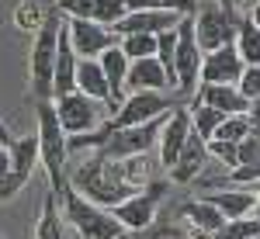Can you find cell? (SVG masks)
<instances>
[{
	"label": "cell",
	"mask_w": 260,
	"mask_h": 239,
	"mask_svg": "<svg viewBox=\"0 0 260 239\" xmlns=\"http://www.w3.org/2000/svg\"><path fill=\"white\" fill-rule=\"evenodd\" d=\"M11 177V146H0V184Z\"/></svg>",
	"instance_id": "cell-36"
},
{
	"label": "cell",
	"mask_w": 260,
	"mask_h": 239,
	"mask_svg": "<svg viewBox=\"0 0 260 239\" xmlns=\"http://www.w3.org/2000/svg\"><path fill=\"white\" fill-rule=\"evenodd\" d=\"M243 73V59L236 52V45H219L215 52H205L201 56V73L198 83H236Z\"/></svg>",
	"instance_id": "cell-13"
},
{
	"label": "cell",
	"mask_w": 260,
	"mask_h": 239,
	"mask_svg": "<svg viewBox=\"0 0 260 239\" xmlns=\"http://www.w3.org/2000/svg\"><path fill=\"white\" fill-rule=\"evenodd\" d=\"M205 149H208V159H219V163H225L229 170L236 166V142L208 139V142H205Z\"/></svg>",
	"instance_id": "cell-33"
},
{
	"label": "cell",
	"mask_w": 260,
	"mask_h": 239,
	"mask_svg": "<svg viewBox=\"0 0 260 239\" xmlns=\"http://www.w3.org/2000/svg\"><path fill=\"white\" fill-rule=\"evenodd\" d=\"M163 198V187H146V194L136 191L132 198H125L121 204L111 208V215L118 219V225L125 232H142V229H149L153 219H156V204Z\"/></svg>",
	"instance_id": "cell-10"
},
{
	"label": "cell",
	"mask_w": 260,
	"mask_h": 239,
	"mask_svg": "<svg viewBox=\"0 0 260 239\" xmlns=\"http://www.w3.org/2000/svg\"><path fill=\"white\" fill-rule=\"evenodd\" d=\"M260 236V222L257 219H233L225 222V225H219L215 232H212V239H257Z\"/></svg>",
	"instance_id": "cell-28"
},
{
	"label": "cell",
	"mask_w": 260,
	"mask_h": 239,
	"mask_svg": "<svg viewBox=\"0 0 260 239\" xmlns=\"http://www.w3.org/2000/svg\"><path fill=\"white\" fill-rule=\"evenodd\" d=\"M191 135V118H187V108L184 104H174L170 111H167V118L160 125V139H156V149H160V163L170 170L174 166V159L177 153L184 149V142Z\"/></svg>",
	"instance_id": "cell-11"
},
{
	"label": "cell",
	"mask_w": 260,
	"mask_h": 239,
	"mask_svg": "<svg viewBox=\"0 0 260 239\" xmlns=\"http://www.w3.org/2000/svg\"><path fill=\"white\" fill-rule=\"evenodd\" d=\"M56 201H62L66 222H70L83 239H125V229L118 225V219H115L108 208H98V204L83 201L77 191L66 187Z\"/></svg>",
	"instance_id": "cell-3"
},
{
	"label": "cell",
	"mask_w": 260,
	"mask_h": 239,
	"mask_svg": "<svg viewBox=\"0 0 260 239\" xmlns=\"http://www.w3.org/2000/svg\"><path fill=\"white\" fill-rule=\"evenodd\" d=\"M66 24V39L73 45L77 59H98L101 52L115 49L118 45V35L111 28H104L98 21H80V18H62Z\"/></svg>",
	"instance_id": "cell-9"
},
{
	"label": "cell",
	"mask_w": 260,
	"mask_h": 239,
	"mask_svg": "<svg viewBox=\"0 0 260 239\" xmlns=\"http://www.w3.org/2000/svg\"><path fill=\"white\" fill-rule=\"evenodd\" d=\"M139 90H156V94L174 90V83H170V77H167V70L160 66L156 56L128 62V73H125V94H139Z\"/></svg>",
	"instance_id": "cell-15"
},
{
	"label": "cell",
	"mask_w": 260,
	"mask_h": 239,
	"mask_svg": "<svg viewBox=\"0 0 260 239\" xmlns=\"http://www.w3.org/2000/svg\"><path fill=\"white\" fill-rule=\"evenodd\" d=\"M246 4H250V0H246Z\"/></svg>",
	"instance_id": "cell-42"
},
{
	"label": "cell",
	"mask_w": 260,
	"mask_h": 239,
	"mask_svg": "<svg viewBox=\"0 0 260 239\" xmlns=\"http://www.w3.org/2000/svg\"><path fill=\"white\" fill-rule=\"evenodd\" d=\"M236 90L246 100H260V66H243L240 80H236Z\"/></svg>",
	"instance_id": "cell-32"
},
{
	"label": "cell",
	"mask_w": 260,
	"mask_h": 239,
	"mask_svg": "<svg viewBox=\"0 0 260 239\" xmlns=\"http://www.w3.org/2000/svg\"><path fill=\"white\" fill-rule=\"evenodd\" d=\"M184 108H187V118H191V132H194L198 139H205V142L215 135V128H219L222 118H225V115L205 108V104H198V100H191V104H184Z\"/></svg>",
	"instance_id": "cell-24"
},
{
	"label": "cell",
	"mask_w": 260,
	"mask_h": 239,
	"mask_svg": "<svg viewBox=\"0 0 260 239\" xmlns=\"http://www.w3.org/2000/svg\"><path fill=\"white\" fill-rule=\"evenodd\" d=\"M215 4H222V7H229V0H215Z\"/></svg>",
	"instance_id": "cell-40"
},
{
	"label": "cell",
	"mask_w": 260,
	"mask_h": 239,
	"mask_svg": "<svg viewBox=\"0 0 260 239\" xmlns=\"http://www.w3.org/2000/svg\"><path fill=\"white\" fill-rule=\"evenodd\" d=\"M225 184H233V187H253L260 180V156L253 163H240V166H233V170H225ZM219 180V184H222Z\"/></svg>",
	"instance_id": "cell-30"
},
{
	"label": "cell",
	"mask_w": 260,
	"mask_h": 239,
	"mask_svg": "<svg viewBox=\"0 0 260 239\" xmlns=\"http://www.w3.org/2000/svg\"><path fill=\"white\" fill-rule=\"evenodd\" d=\"M246 21H250V24H253V28L260 31V4H250V11H246Z\"/></svg>",
	"instance_id": "cell-37"
},
{
	"label": "cell",
	"mask_w": 260,
	"mask_h": 239,
	"mask_svg": "<svg viewBox=\"0 0 260 239\" xmlns=\"http://www.w3.org/2000/svg\"><path fill=\"white\" fill-rule=\"evenodd\" d=\"M201 73V49L194 42L191 14L177 21V49H174V90L177 94H194Z\"/></svg>",
	"instance_id": "cell-8"
},
{
	"label": "cell",
	"mask_w": 260,
	"mask_h": 239,
	"mask_svg": "<svg viewBox=\"0 0 260 239\" xmlns=\"http://www.w3.org/2000/svg\"><path fill=\"white\" fill-rule=\"evenodd\" d=\"M59 11L49 14V18L39 24L35 31V42H31V90H35V100H52V66H56V39H59Z\"/></svg>",
	"instance_id": "cell-5"
},
{
	"label": "cell",
	"mask_w": 260,
	"mask_h": 239,
	"mask_svg": "<svg viewBox=\"0 0 260 239\" xmlns=\"http://www.w3.org/2000/svg\"><path fill=\"white\" fill-rule=\"evenodd\" d=\"M163 118H167V115H163ZM163 118L146 121V125H132V128H118V132H111L108 139L101 142L94 153H101L104 159H115V163H121V159H128V156H146V153H153V149H156V139H160Z\"/></svg>",
	"instance_id": "cell-7"
},
{
	"label": "cell",
	"mask_w": 260,
	"mask_h": 239,
	"mask_svg": "<svg viewBox=\"0 0 260 239\" xmlns=\"http://www.w3.org/2000/svg\"><path fill=\"white\" fill-rule=\"evenodd\" d=\"M257 239H260V236H257Z\"/></svg>",
	"instance_id": "cell-43"
},
{
	"label": "cell",
	"mask_w": 260,
	"mask_h": 239,
	"mask_svg": "<svg viewBox=\"0 0 260 239\" xmlns=\"http://www.w3.org/2000/svg\"><path fill=\"white\" fill-rule=\"evenodd\" d=\"M257 156H260V139L250 132L246 139L236 142V166H240V163H253Z\"/></svg>",
	"instance_id": "cell-34"
},
{
	"label": "cell",
	"mask_w": 260,
	"mask_h": 239,
	"mask_svg": "<svg viewBox=\"0 0 260 239\" xmlns=\"http://www.w3.org/2000/svg\"><path fill=\"white\" fill-rule=\"evenodd\" d=\"M250 135V121H246V115H225L222 118V125L215 128V135L212 139H222V142H240Z\"/></svg>",
	"instance_id": "cell-29"
},
{
	"label": "cell",
	"mask_w": 260,
	"mask_h": 239,
	"mask_svg": "<svg viewBox=\"0 0 260 239\" xmlns=\"http://www.w3.org/2000/svg\"><path fill=\"white\" fill-rule=\"evenodd\" d=\"M77 52L66 39V24H59V39H56V66H52V100L62 94L77 90Z\"/></svg>",
	"instance_id": "cell-17"
},
{
	"label": "cell",
	"mask_w": 260,
	"mask_h": 239,
	"mask_svg": "<svg viewBox=\"0 0 260 239\" xmlns=\"http://www.w3.org/2000/svg\"><path fill=\"white\" fill-rule=\"evenodd\" d=\"M118 166H121V180H125L132 191L149 187V177H153V159H149V153H146V156H128V159H121Z\"/></svg>",
	"instance_id": "cell-25"
},
{
	"label": "cell",
	"mask_w": 260,
	"mask_h": 239,
	"mask_svg": "<svg viewBox=\"0 0 260 239\" xmlns=\"http://www.w3.org/2000/svg\"><path fill=\"white\" fill-rule=\"evenodd\" d=\"M250 4H260V0H250Z\"/></svg>",
	"instance_id": "cell-41"
},
{
	"label": "cell",
	"mask_w": 260,
	"mask_h": 239,
	"mask_svg": "<svg viewBox=\"0 0 260 239\" xmlns=\"http://www.w3.org/2000/svg\"><path fill=\"white\" fill-rule=\"evenodd\" d=\"M35 118H39V128H35V139H39V159L45 166V177H49V187H52V198H59L66 191V159H70V146H66V132L56 121V111H52V100H39L35 104Z\"/></svg>",
	"instance_id": "cell-2"
},
{
	"label": "cell",
	"mask_w": 260,
	"mask_h": 239,
	"mask_svg": "<svg viewBox=\"0 0 260 239\" xmlns=\"http://www.w3.org/2000/svg\"><path fill=\"white\" fill-rule=\"evenodd\" d=\"M233 45L240 52L243 66H260V31L246 18L236 21V39H233Z\"/></svg>",
	"instance_id": "cell-23"
},
{
	"label": "cell",
	"mask_w": 260,
	"mask_h": 239,
	"mask_svg": "<svg viewBox=\"0 0 260 239\" xmlns=\"http://www.w3.org/2000/svg\"><path fill=\"white\" fill-rule=\"evenodd\" d=\"M77 90L87 94L90 100L111 108V94H108V83H104V73H101L98 59H80L77 62ZM111 111H115V108H111Z\"/></svg>",
	"instance_id": "cell-21"
},
{
	"label": "cell",
	"mask_w": 260,
	"mask_h": 239,
	"mask_svg": "<svg viewBox=\"0 0 260 239\" xmlns=\"http://www.w3.org/2000/svg\"><path fill=\"white\" fill-rule=\"evenodd\" d=\"M56 11L62 18H80V21H98L104 28H115L125 18L121 0H56Z\"/></svg>",
	"instance_id": "cell-12"
},
{
	"label": "cell",
	"mask_w": 260,
	"mask_h": 239,
	"mask_svg": "<svg viewBox=\"0 0 260 239\" xmlns=\"http://www.w3.org/2000/svg\"><path fill=\"white\" fill-rule=\"evenodd\" d=\"M250 191H253V212H257V222H260V180L250 187Z\"/></svg>",
	"instance_id": "cell-39"
},
{
	"label": "cell",
	"mask_w": 260,
	"mask_h": 239,
	"mask_svg": "<svg viewBox=\"0 0 260 239\" xmlns=\"http://www.w3.org/2000/svg\"><path fill=\"white\" fill-rule=\"evenodd\" d=\"M35 239H66L62 236V215H59V208H56L52 194L42 201V215L35 222Z\"/></svg>",
	"instance_id": "cell-26"
},
{
	"label": "cell",
	"mask_w": 260,
	"mask_h": 239,
	"mask_svg": "<svg viewBox=\"0 0 260 239\" xmlns=\"http://www.w3.org/2000/svg\"><path fill=\"white\" fill-rule=\"evenodd\" d=\"M205 201L219 212L225 222L233 219H246L250 212H253V191L250 187H233V191H212V194H205Z\"/></svg>",
	"instance_id": "cell-19"
},
{
	"label": "cell",
	"mask_w": 260,
	"mask_h": 239,
	"mask_svg": "<svg viewBox=\"0 0 260 239\" xmlns=\"http://www.w3.org/2000/svg\"><path fill=\"white\" fill-rule=\"evenodd\" d=\"M180 215L191 222V229L194 232H201V236H212L219 225H225V219H222L219 212L208 204L205 198H198V201H184V208H180Z\"/></svg>",
	"instance_id": "cell-22"
},
{
	"label": "cell",
	"mask_w": 260,
	"mask_h": 239,
	"mask_svg": "<svg viewBox=\"0 0 260 239\" xmlns=\"http://www.w3.org/2000/svg\"><path fill=\"white\" fill-rule=\"evenodd\" d=\"M101 62V73H104V83H108V94H111V108H118V100L125 97V73H128V59L118 45L101 52L98 56Z\"/></svg>",
	"instance_id": "cell-20"
},
{
	"label": "cell",
	"mask_w": 260,
	"mask_h": 239,
	"mask_svg": "<svg viewBox=\"0 0 260 239\" xmlns=\"http://www.w3.org/2000/svg\"><path fill=\"white\" fill-rule=\"evenodd\" d=\"M246 121H250V132L260 139V100H250V108H246Z\"/></svg>",
	"instance_id": "cell-35"
},
{
	"label": "cell",
	"mask_w": 260,
	"mask_h": 239,
	"mask_svg": "<svg viewBox=\"0 0 260 239\" xmlns=\"http://www.w3.org/2000/svg\"><path fill=\"white\" fill-rule=\"evenodd\" d=\"M66 187L77 191L83 201H90L98 208H108V212L136 194L121 180V166L115 159H104L101 153H90L83 163H77L73 170H66Z\"/></svg>",
	"instance_id": "cell-1"
},
{
	"label": "cell",
	"mask_w": 260,
	"mask_h": 239,
	"mask_svg": "<svg viewBox=\"0 0 260 239\" xmlns=\"http://www.w3.org/2000/svg\"><path fill=\"white\" fill-rule=\"evenodd\" d=\"M194 100L219 115H246V108H250V100L236 90V83H198Z\"/></svg>",
	"instance_id": "cell-16"
},
{
	"label": "cell",
	"mask_w": 260,
	"mask_h": 239,
	"mask_svg": "<svg viewBox=\"0 0 260 239\" xmlns=\"http://www.w3.org/2000/svg\"><path fill=\"white\" fill-rule=\"evenodd\" d=\"M174 49H177V28L160 31V35H156V59H160V66L167 70L170 83H174Z\"/></svg>",
	"instance_id": "cell-31"
},
{
	"label": "cell",
	"mask_w": 260,
	"mask_h": 239,
	"mask_svg": "<svg viewBox=\"0 0 260 239\" xmlns=\"http://www.w3.org/2000/svg\"><path fill=\"white\" fill-rule=\"evenodd\" d=\"M208 166V149H205V139H198L194 132L187 135L184 149L177 153L174 166H170V180L174 184H194L201 177V170Z\"/></svg>",
	"instance_id": "cell-18"
},
{
	"label": "cell",
	"mask_w": 260,
	"mask_h": 239,
	"mask_svg": "<svg viewBox=\"0 0 260 239\" xmlns=\"http://www.w3.org/2000/svg\"><path fill=\"white\" fill-rule=\"evenodd\" d=\"M104 108H108V104H98V100H90L87 94H80V90L62 94V97L52 100L56 121H59L62 132H66V139L98 132L101 125H104ZM108 111H111V108H108Z\"/></svg>",
	"instance_id": "cell-6"
},
{
	"label": "cell",
	"mask_w": 260,
	"mask_h": 239,
	"mask_svg": "<svg viewBox=\"0 0 260 239\" xmlns=\"http://www.w3.org/2000/svg\"><path fill=\"white\" fill-rule=\"evenodd\" d=\"M184 14L177 11H128L125 18L111 28L115 35H160V31H170V28H177V21Z\"/></svg>",
	"instance_id": "cell-14"
},
{
	"label": "cell",
	"mask_w": 260,
	"mask_h": 239,
	"mask_svg": "<svg viewBox=\"0 0 260 239\" xmlns=\"http://www.w3.org/2000/svg\"><path fill=\"white\" fill-rule=\"evenodd\" d=\"M11 128H7V125H4V118H0V146H11Z\"/></svg>",
	"instance_id": "cell-38"
},
{
	"label": "cell",
	"mask_w": 260,
	"mask_h": 239,
	"mask_svg": "<svg viewBox=\"0 0 260 239\" xmlns=\"http://www.w3.org/2000/svg\"><path fill=\"white\" fill-rule=\"evenodd\" d=\"M118 49L125 52V59H149L156 56V35H121Z\"/></svg>",
	"instance_id": "cell-27"
},
{
	"label": "cell",
	"mask_w": 260,
	"mask_h": 239,
	"mask_svg": "<svg viewBox=\"0 0 260 239\" xmlns=\"http://www.w3.org/2000/svg\"><path fill=\"white\" fill-rule=\"evenodd\" d=\"M236 21L240 18L233 7H222L215 0H198V7L191 14V28H194V42H198L201 56L236 39Z\"/></svg>",
	"instance_id": "cell-4"
}]
</instances>
